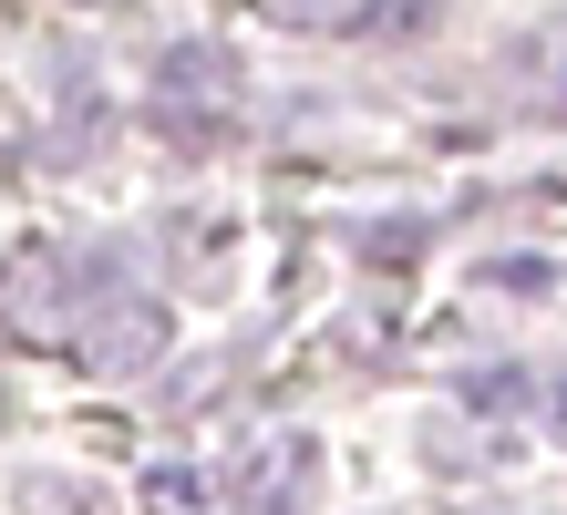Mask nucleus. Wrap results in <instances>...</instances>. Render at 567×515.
Instances as JSON below:
<instances>
[{"instance_id":"3","label":"nucleus","mask_w":567,"mask_h":515,"mask_svg":"<svg viewBox=\"0 0 567 515\" xmlns=\"http://www.w3.org/2000/svg\"><path fill=\"white\" fill-rule=\"evenodd\" d=\"M310 464H320L310 443H269V454H248V464H238V495H269V505H289L299 485H310Z\"/></svg>"},{"instance_id":"2","label":"nucleus","mask_w":567,"mask_h":515,"mask_svg":"<svg viewBox=\"0 0 567 515\" xmlns=\"http://www.w3.org/2000/svg\"><path fill=\"white\" fill-rule=\"evenodd\" d=\"M83 351H93V371H135V361H155V351H165V309H155V299H124L114 320L83 330Z\"/></svg>"},{"instance_id":"4","label":"nucleus","mask_w":567,"mask_h":515,"mask_svg":"<svg viewBox=\"0 0 567 515\" xmlns=\"http://www.w3.org/2000/svg\"><path fill=\"white\" fill-rule=\"evenodd\" d=\"M155 83L165 93H196V83H238V52H217V42H176L155 62Z\"/></svg>"},{"instance_id":"1","label":"nucleus","mask_w":567,"mask_h":515,"mask_svg":"<svg viewBox=\"0 0 567 515\" xmlns=\"http://www.w3.org/2000/svg\"><path fill=\"white\" fill-rule=\"evenodd\" d=\"M289 11L341 31V42H413V31L444 21V0H289Z\"/></svg>"},{"instance_id":"5","label":"nucleus","mask_w":567,"mask_h":515,"mask_svg":"<svg viewBox=\"0 0 567 515\" xmlns=\"http://www.w3.org/2000/svg\"><path fill=\"white\" fill-rule=\"evenodd\" d=\"M557 103H567V83H557Z\"/></svg>"}]
</instances>
